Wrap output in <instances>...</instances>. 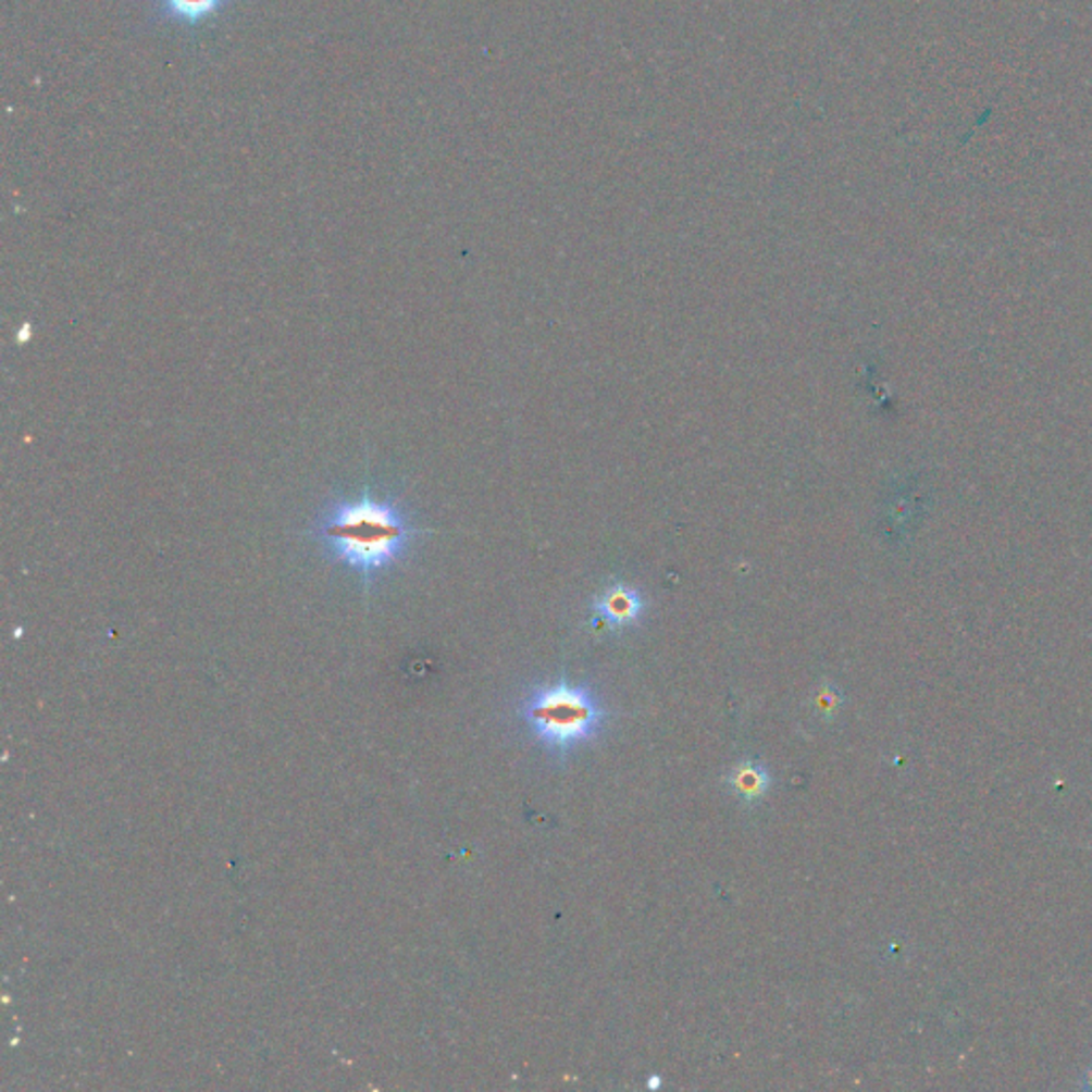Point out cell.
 <instances>
[{"mask_svg": "<svg viewBox=\"0 0 1092 1092\" xmlns=\"http://www.w3.org/2000/svg\"><path fill=\"white\" fill-rule=\"evenodd\" d=\"M154 22L173 28L197 30L210 26L237 0H146Z\"/></svg>", "mask_w": 1092, "mask_h": 1092, "instance_id": "obj_3", "label": "cell"}, {"mask_svg": "<svg viewBox=\"0 0 1092 1092\" xmlns=\"http://www.w3.org/2000/svg\"><path fill=\"white\" fill-rule=\"evenodd\" d=\"M647 1089H649V1091H657V1089H661V1078H659V1076H652V1078H649V1082H647Z\"/></svg>", "mask_w": 1092, "mask_h": 1092, "instance_id": "obj_7", "label": "cell"}, {"mask_svg": "<svg viewBox=\"0 0 1092 1092\" xmlns=\"http://www.w3.org/2000/svg\"><path fill=\"white\" fill-rule=\"evenodd\" d=\"M594 608L610 628H628L641 619L643 600L628 587H615L598 598Z\"/></svg>", "mask_w": 1092, "mask_h": 1092, "instance_id": "obj_5", "label": "cell"}, {"mask_svg": "<svg viewBox=\"0 0 1092 1092\" xmlns=\"http://www.w3.org/2000/svg\"><path fill=\"white\" fill-rule=\"evenodd\" d=\"M333 563L355 572L370 587L408 557L425 534L393 495L365 487L327 501L306 532Z\"/></svg>", "mask_w": 1092, "mask_h": 1092, "instance_id": "obj_1", "label": "cell"}, {"mask_svg": "<svg viewBox=\"0 0 1092 1092\" xmlns=\"http://www.w3.org/2000/svg\"><path fill=\"white\" fill-rule=\"evenodd\" d=\"M1082 1089L1084 1091H1092V1067L1084 1074V1080H1082Z\"/></svg>", "mask_w": 1092, "mask_h": 1092, "instance_id": "obj_8", "label": "cell"}, {"mask_svg": "<svg viewBox=\"0 0 1092 1092\" xmlns=\"http://www.w3.org/2000/svg\"><path fill=\"white\" fill-rule=\"evenodd\" d=\"M519 712L536 741L559 758L594 741L606 721L598 696L587 685L568 681L536 687Z\"/></svg>", "mask_w": 1092, "mask_h": 1092, "instance_id": "obj_2", "label": "cell"}, {"mask_svg": "<svg viewBox=\"0 0 1092 1092\" xmlns=\"http://www.w3.org/2000/svg\"><path fill=\"white\" fill-rule=\"evenodd\" d=\"M725 785L728 790L743 803V805H758L770 790V772L765 766L756 760H745L741 765L730 768L725 774Z\"/></svg>", "mask_w": 1092, "mask_h": 1092, "instance_id": "obj_4", "label": "cell"}, {"mask_svg": "<svg viewBox=\"0 0 1092 1092\" xmlns=\"http://www.w3.org/2000/svg\"><path fill=\"white\" fill-rule=\"evenodd\" d=\"M839 705H841V694H839V692H834L832 687H826V690L819 694V707L823 709V712H828V715H830V712L836 709Z\"/></svg>", "mask_w": 1092, "mask_h": 1092, "instance_id": "obj_6", "label": "cell"}]
</instances>
